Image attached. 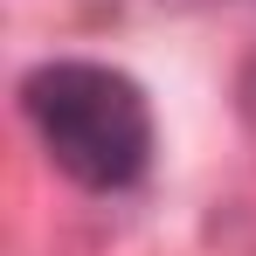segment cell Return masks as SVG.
Returning a JSON list of instances; mask_svg holds the SVG:
<instances>
[{"instance_id":"1","label":"cell","mask_w":256,"mask_h":256,"mask_svg":"<svg viewBox=\"0 0 256 256\" xmlns=\"http://www.w3.org/2000/svg\"><path fill=\"white\" fill-rule=\"evenodd\" d=\"M21 118L35 125L48 166L84 194H125L152 166V104L138 76L111 62L90 56L35 62L21 76Z\"/></svg>"},{"instance_id":"2","label":"cell","mask_w":256,"mask_h":256,"mask_svg":"<svg viewBox=\"0 0 256 256\" xmlns=\"http://www.w3.org/2000/svg\"><path fill=\"white\" fill-rule=\"evenodd\" d=\"M242 118H250V132H256V62L242 70Z\"/></svg>"}]
</instances>
